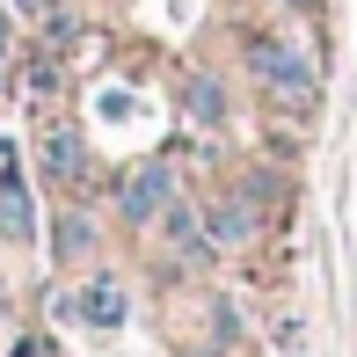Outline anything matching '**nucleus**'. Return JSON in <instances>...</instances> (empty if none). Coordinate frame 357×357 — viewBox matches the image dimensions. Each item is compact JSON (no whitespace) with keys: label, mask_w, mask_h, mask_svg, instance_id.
Returning <instances> with one entry per match:
<instances>
[{"label":"nucleus","mask_w":357,"mask_h":357,"mask_svg":"<svg viewBox=\"0 0 357 357\" xmlns=\"http://www.w3.org/2000/svg\"><path fill=\"white\" fill-rule=\"evenodd\" d=\"M241 66H248V80L263 88L270 109H291V117H314L321 109V66L299 52V44L255 29V37H241Z\"/></svg>","instance_id":"obj_1"},{"label":"nucleus","mask_w":357,"mask_h":357,"mask_svg":"<svg viewBox=\"0 0 357 357\" xmlns=\"http://www.w3.org/2000/svg\"><path fill=\"white\" fill-rule=\"evenodd\" d=\"M183 197L175 190V168L168 160H139L132 175H117V219L124 226H160V212Z\"/></svg>","instance_id":"obj_2"},{"label":"nucleus","mask_w":357,"mask_h":357,"mask_svg":"<svg viewBox=\"0 0 357 357\" xmlns=\"http://www.w3.org/2000/svg\"><path fill=\"white\" fill-rule=\"evenodd\" d=\"M0 241H37V204L15 168V146H0Z\"/></svg>","instance_id":"obj_3"},{"label":"nucleus","mask_w":357,"mask_h":357,"mask_svg":"<svg viewBox=\"0 0 357 357\" xmlns=\"http://www.w3.org/2000/svg\"><path fill=\"white\" fill-rule=\"evenodd\" d=\"M175 109H183L190 124H204V132H219L234 102H226V80L197 66V73H183V80H175Z\"/></svg>","instance_id":"obj_4"},{"label":"nucleus","mask_w":357,"mask_h":357,"mask_svg":"<svg viewBox=\"0 0 357 357\" xmlns=\"http://www.w3.org/2000/svg\"><path fill=\"white\" fill-rule=\"evenodd\" d=\"M44 175H59V183H95V153H88V139L73 132V124H52L44 132Z\"/></svg>","instance_id":"obj_5"},{"label":"nucleus","mask_w":357,"mask_h":357,"mask_svg":"<svg viewBox=\"0 0 357 357\" xmlns=\"http://www.w3.org/2000/svg\"><path fill=\"white\" fill-rule=\"evenodd\" d=\"M160 234H168V248L183 255V263H212V248H219L212 226H204V212H197V204H183V197L160 212Z\"/></svg>","instance_id":"obj_6"},{"label":"nucleus","mask_w":357,"mask_h":357,"mask_svg":"<svg viewBox=\"0 0 357 357\" xmlns=\"http://www.w3.org/2000/svg\"><path fill=\"white\" fill-rule=\"evenodd\" d=\"M204 226H212V241L219 248H241V241H255V226H263V212H255L241 190H226V197L204 212Z\"/></svg>","instance_id":"obj_7"},{"label":"nucleus","mask_w":357,"mask_h":357,"mask_svg":"<svg viewBox=\"0 0 357 357\" xmlns=\"http://www.w3.org/2000/svg\"><path fill=\"white\" fill-rule=\"evenodd\" d=\"M59 314H80V321H95V328H117V321H124V291L102 278V284L73 291V299H59Z\"/></svg>","instance_id":"obj_8"},{"label":"nucleus","mask_w":357,"mask_h":357,"mask_svg":"<svg viewBox=\"0 0 357 357\" xmlns=\"http://www.w3.org/2000/svg\"><path fill=\"white\" fill-rule=\"evenodd\" d=\"M88 248H95V226L80 212H66V226H59V255H88Z\"/></svg>","instance_id":"obj_9"},{"label":"nucleus","mask_w":357,"mask_h":357,"mask_svg":"<svg viewBox=\"0 0 357 357\" xmlns=\"http://www.w3.org/2000/svg\"><path fill=\"white\" fill-rule=\"evenodd\" d=\"M15 8H22V15H52V0H15Z\"/></svg>","instance_id":"obj_10"},{"label":"nucleus","mask_w":357,"mask_h":357,"mask_svg":"<svg viewBox=\"0 0 357 357\" xmlns=\"http://www.w3.org/2000/svg\"><path fill=\"white\" fill-rule=\"evenodd\" d=\"M278 8H291V15H314V8H321V0H278Z\"/></svg>","instance_id":"obj_11"},{"label":"nucleus","mask_w":357,"mask_h":357,"mask_svg":"<svg viewBox=\"0 0 357 357\" xmlns=\"http://www.w3.org/2000/svg\"><path fill=\"white\" fill-rule=\"evenodd\" d=\"M0 73H8V15H0Z\"/></svg>","instance_id":"obj_12"}]
</instances>
